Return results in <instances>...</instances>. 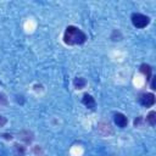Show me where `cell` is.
Here are the masks:
<instances>
[{"instance_id":"6da1fadb","label":"cell","mask_w":156,"mask_h":156,"mask_svg":"<svg viewBox=\"0 0 156 156\" xmlns=\"http://www.w3.org/2000/svg\"><path fill=\"white\" fill-rule=\"evenodd\" d=\"M87 40V35L84 32H82L79 28L74 26H68L63 34V41L67 45H77L83 44Z\"/></svg>"},{"instance_id":"7a4b0ae2","label":"cell","mask_w":156,"mask_h":156,"mask_svg":"<svg viewBox=\"0 0 156 156\" xmlns=\"http://www.w3.org/2000/svg\"><path fill=\"white\" fill-rule=\"evenodd\" d=\"M132 23L136 28H145L150 23V18L141 13H133L132 15Z\"/></svg>"},{"instance_id":"3957f363","label":"cell","mask_w":156,"mask_h":156,"mask_svg":"<svg viewBox=\"0 0 156 156\" xmlns=\"http://www.w3.org/2000/svg\"><path fill=\"white\" fill-rule=\"evenodd\" d=\"M139 102L143 105V106H146V107H150L155 104V95L152 93H146V94H143L140 98H139Z\"/></svg>"},{"instance_id":"277c9868","label":"cell","mask_w":156,"mask_h":156,"mask_svg":"<svg viewBox=\"0 0 156 156\" xmlns=\"http://www.w3.org/2000/svg\"><path fill=\"white\" fill-rule=\"evenodd\" d=\"M98 130H99V133H100L101 135H104V136L112 134V128H111V126H110L108 123L100 122V123L98 124Z\"/></svg>"},{"instance_id":"5b68a950","label":"cell","mask_w":156,"mask_h":156,"mask_svg":"<svg viewBox=\"0 0 156 156\" xmlns=\"http://www.w3.org/2000/svg\"><path fill=\"white\" fill-rule=\"evenodd\" d=\"M113 119H115V123L118 127H121V128H124L128 124V119H127V117L123 113H116L115 117H113Z\"/></svg>"},{"instance_id":"8992f818","label":"cell","mask_w":156,"mask_h":156,"mask_svg":"<svg viewBox=\"0 0 156 156\" xmlns=\"http://www.w3.org/2000/svg\"><path fill=\"white\" fill-rule=\"evenodd\" d=\"M82 102H83L87 107H89V108H94V107H95V100H94V98H93L91 95H89V94H84V95H83Z\"/></svg>"},{"instance_id":"52a82bcc","label":"cell","mask_w":156,"mask_h":156,"mask_svg":"<svg viewBox=\"0 0 156 156\" xmlns=\"http://www.w3.org/2000/svg\"><path fill=\"white\" fill-rule=\"evenodd\" d=\"M151 71H152V68H151L149 65H146V63L140 65V72H141V73H144V76L146 77V79H147V80L151 78Z\"/></svg>"},{"instance_id":"ba28073f","label":"cell","mask_w":156,"mask_h":156,"mask_svg":"<svg viewBox=\"0 0 156 156\" xmlns=\"http://www.w3.org/2000/svg\"><path fill=\"white\" fill-rule=\"evenodd\" d=\"M20 138H21L22 140H24L27 144H29V143H32V140H33V134H32L30 132H28V130H23V132L20 133Z\"/></svg>"},{"instance_id":"9c48e42d","label":"cell","mask_w":156,"mask_h":156,"mask_svg":"<svg viewBox=\"0 0 156 156\" xmlns=\"http://www.w3.org/2000/svg\"><path fill=\"white\" fill-rule=\"evenodd\" d=\"M146 121H147V123L150 126L154 127L156 124V112L155 111H150L149 115H147V117H146Z\"/></svg>"},{"instance_id":"30bf717a","label":"cell","mask_w":156,"mask_h":156,"mask_svg":"<svg viewBox=\"0 0 156 156\" xmlns=\"http://www.w3.org/2000/svg\"><path fill=\"white\" fill-rule=\"evenodd\" d=\"M73 84H74V87L77 88V89H82V88H84L85 87V84H87V82H85V79L84 78H76L74 80H73Z\"/></svg>"},{"instance_id":"8fae6325","label":"cell","mask_w":156,"mask_h":156,"mask_svg":"<svg viewBox=\"0 0 156 156\" xmlns=\"http://www.w3.org/2000/svg\"><path fill=\"white\" fill-rule=\"evenodd\" d=\"M15 146V151H16V154L18 155V156H23L24 155V147H22V146H20V145H13Z\"/></svg>"},{"instance_id":"7c38bea8","label":"cell","mask_w":156,"mask_h":156,"mask_svg":"<svg viewBox=\"0 0 156 156\" xmlns=\"http://www.w3.org/2000/svg\"><path fill=\"white\" fill-rule=\"evenodd\" d=\"M1 105H7V98L2 93H0V106Z\"/></svg>"},{"instance_id":"4fadbf2b","label":"cell","mask_w":156,"mask_h":156,"mask_svg":"<svg viewBox=\"0 0 156 156\" xmlns=\"http://www.w3.org/2000/svg\"><path fill=\"white\" fill-rule=\"evenodd\" d=\"M6 122H7V119H6L4 116H0V127H2V126L6 123Z\"/></svg>"},{"instance_id":"5bb4252c","label":"cell","mask_w":156,"mask_h":156,"mask_svg":"<svg viewBox=\"0 0 156 156\" xmlns=\"http://www.w3.org/2000/svg\"><path fill=\"white\" fill-rule=\"evenodd\" d=\"M2 136H4V138H5V139H7V140H9V139H10V140H11V139H12V136H11V135H10V134H4V135H2Z\"/></svg>"},{"instance_id":"9a60e30c","label":"cell","mask_w":156,"mask_h":156,"mask_svg":"<svg viewBox=\"0 0 156 156\" xmlns=\"http://www.w3.org/2000/svg\"><path fill=\"white\" fill-rule=\"evenodd\" d=\"M151 89H156L155 88V77L152 78V82H151Z\"/></svg>"}]
</instances>
